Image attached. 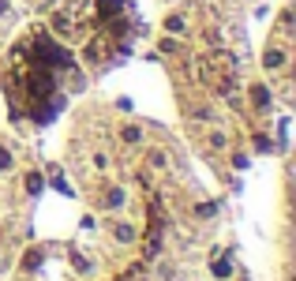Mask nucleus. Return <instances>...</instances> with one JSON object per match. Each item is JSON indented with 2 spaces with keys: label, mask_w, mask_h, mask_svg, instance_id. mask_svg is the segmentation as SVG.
<instances>
[{
  "label": "nucleus",
  "mask_w": 296,
  "mask_h": 281,
  "mask_svg": "<svg viewBox=\"0 0 296 281\" xmlns=\"http://www.w3.org/2000/svg\"><path fill=\"white\" fill-rule=\"evenodd\" d=\"M281 64H285V53H281V49H270V53H266V68H281Z\"/></svg>",
  "instance_id": "nucleus-1"
},
{
  "label": "nucleus",
  "mask_w": 296,
  "mask_h": 281,
  "mask_svg": "<svg viewBox=\"0 0 296 281\" xmlns=\"http://www.w3.org/2000/svg\"><path fill=\"white\" fill-rule=\"evenodd\" d=\"M251 102L255 105H266V102H270V94L262 90V86H255V90H251Z\"/></svg>",
  "instance_id": "nucleus-2"
},
{
  "label": "nucleus",
  "mask_w": 296,
  "mask_h": 281,
  "mask_svg": "<svg viewBox=\"0 0 296 281\" xmlns=\"http://www.w3.org/2000/svg\"><path fill=\"white\" fill-rule=\"evenodd\" d=\"M165 30H177V34H180V30H184V19H177V15H173L169 23H165Z\"/></svg>",
  "instance_id": "nucleus-3"
},
{
  "label": "nucleus",
  "mask_w": 296,
  "mask_h": 281,
  "mask_svg": "<svg viewBox=\"0 0 296 281\" xmlns=\"http://www.w3.org/2000/svg\"><path fill=\"white\" fill-rule=\"evenodd\" d=\"M26 187H30V191H38V187H42V176H38V172H30V176H26Z\"/></svg>",
  "instance_id": "nucleus-4"
},
{
  "label": "nucleus",
  "mask_w": 296,
  "mask_h": 281,
  "mask_svg": "<svg viewBox=\"0 0 296 281\" xmlns=\"http://www.w3.org/2000/svg\"><path fill=\"white\" fill-rule=\"evenodd\" d=\"M117 236L120 240H131V225H117Z\"/></svg>",
  "instance_id": "nucleus-5"
},
{
  "label": "nucleus",
  "mask_w": 296,
  "mask_h": 281,
  "mask_svg": "<svg viewBox=\"0 0 296 281\" xmlns=\"http://www.w3.org/2000/svg\"><path fill=\"white\" fill-rule=\"evenodd\" d=\"M8 165H11V154L4 150V146H0V169H8Z\"/></svg>",
  "instance_id": "nucleus-6"
},
{
  "label": "nucleus",
  "mask_w": 296,
  "mask_h": 281,
  "mask_svg": "<svg viewBox=\"0 0 296 281\" xmlns=\"http://www.w3.org/2000/svg\"><path fill=\"white\" fill-rule=\"evenodd\" d=\"M4 11H8V0H0V15H4Z\"/></svg>",
  "instance_id": "nucleus-7"
}]
</instances>
